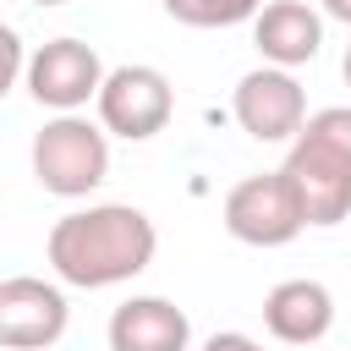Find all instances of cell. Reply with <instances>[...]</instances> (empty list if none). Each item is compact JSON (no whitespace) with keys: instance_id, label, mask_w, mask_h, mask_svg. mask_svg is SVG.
<instances>
[{"instance_id":"obj_1","label":"cell","mask_w":351,"mask_h":351,"mask_svg":"<svg viewBox=\"0 0 351 351\" xmlns=\"http://www.w3.org/2000/svg\"><path fill=\"white\" fill-rule=\"evenodd\" d=\"M154 252H159V230L132 203H88V208H71L44 236V258H49L55 280L60 285H77V291H104V285L137 280L154 263Z\"/></svg>"},{"instance_id":"obj_2","label":"cell","mask_w":351,"mask_h":351,"mask_svg":"<svg viewBox=\"0 0 351 351\" xmlns=\"http://www.w3.org/2000/svg\"><path fill=\"white\" fill-rule=\"evenodd\" d=\"M280 170L296 181L307 225L329 230V225L351 219V110L346 104L313 110L307 126L291 137Z\"/></svg>"},{"instance_id":"obj_3","label":"cell","mask_w":351,"mask_h":351,"mask_svg":"<svg viewBox=\"0 0 351 351\" xmlns=\"http://www.w3.org/2000/svg\"><path fill=\"white\" fill-rule=\"evenodd\" d=\"M33 176L49 197H88L110 176V132L88 115H55L33 137Z\"/></svg>"},{"instance_id":"obj_4","label":"cell","mask_w":351,"mask_h":351,"mask_svg":"<svg viewBox=\"0 0 351 351\" xmlns=\"http://www.w3.org/2000/svg\"><path fill=\"white\" fill-rule=\"evenodd\" d=\"M225 230L241 241V247H285L307 230V208H302V192L285 170H263V176H247L225 192V208H219Z\"/></svg>"},{"instance_id":"obj_5","label":"cell","mask_w":351,"mask_h":351,"mask_svg":"<svg viewBox=\"0 0 351 351\" xmlns=\"http://www.w3.org/2000/svg\"><path fill=\"white\" fill-rule=\"evenodd\" d=\"M93 104H99V126H104L110 137L148 143V137H159V132L170 126V115H176V88H170V77H165L159 66L132 60V66H115V71L104 77V88H99Z\"/></svg>"},{"instance_id":"obj_6","label":"cell","mask_w":351,"mask_h":351,"mask_svg":"<svg viewBox=\"0 0 351 351\" xmlns=\"http://www.w3.org/2000/svg\"><path fill=\"white\" fill-rule=\"evenodd\" d=\"M104 77H110V71H104V60H99L93 44H82V38H49V44H38V49L27 55L22 88H27L44 110L71 115V110H82L88 99H99Z\"/></svg>"},{"instance_id":"obj_7","label":"cell","mask_w":351,"mask_h":351,"mask_svg":"<svg viewBox=\"0 0 351 351\" xmlns=\"http://www.w3.org/2000/svg\"><path fill=\"white\" fill-rule=\"evenodd\" d=\"M230 115L252 143H291L307 126V88L285 71V66H258L236 82L230 93Z\"/></svg>"},{"instance_id":"obj_8","label":"cell","mask_w":351,"mask_h":351,"mask_svg":"<svg viewBox=\"0 0 351 351\" xmlns=\"http://www.w3.org/2000/svg\"><path fill=\"white\" fill-rule=\"evenodd\" d=\"M66 291L33 274L0 280V351H44L66 335Z\"/></svg>"},{"instance_id":"obj_9","label":"cell","mask_w":351,"mask_h":351,"mask_svg":"<svg viewBox=\"0 0 351 351\" xmlns=\"http://www.w3.org/2000/svg\"><path fill=\"white\" fill-rule=\"evenodd\" d=\"M263 329L280 346H318L335 329V296L324 280H280L263 296Z\"/></svg>"},{"instance_id":"obj_10","label":"cell","mask_w":351,"mask_h":351,"mask_svg":"<svg viewBox=\"0 0 351 351\" xmlns=\"http://www.w3.org/2000/svg\"><path fill=\"white\" fill-rule=\"evenodd\" d=\"M252 44L269 66H307L318 49H324V16L307 5V0H269L258 16H252Z\"/></svg>"},{"instance_id":"obj_11","label":"cell","mask_w":351,"mask_h":351,"mask_svg":"<svg viewBox=\"0 0 351 351\" xmlns=\"http://www.w3.org/2000/svg\"><path fill=\"white\" fill-rule=\"evenodd\" d=\"M192 318L170 296H132L110 313V351H186Z\"/></svg>"},{"instance_id":"obj_12","label":"cell","mask_w":351,"mask_h":351,"mask_svg":"<svg viewBox=\"0 0 351 351\" xmlns=\"http://www.w3.org/2000/svg\"><path fill=\"white\" fill-rule=\"evenodd\" d=\"M159 5L181 27H236L263 11V0H159Z\"/></svg>"},{"instance_id":"obj_13","label":"cell","mask_w":351,"mask_h":351,"mask_svg":"<svg viewBox=\"0 0 351 351\" xmlns=\"http://www.w3.org/2000/svg\"><path fill=\"white\" fill-rule=\"evenodd\" d=\"M203 351H263V346L252 335H241V329H219V335L203 340Z\"/></svg>"},{"instance_id":"obj_14","label":"cell","mask_w":351,"mask_h":351,"mask_svg":"<svg viewBox=\"0 0 351 351\" xmlns=\"http://www.w3.org/2000/svg\"><path fill=\"white\" fill-rule=\"evenodd\" d=\"M0 44H5V88H11L16 77H27V60H22V38H16L11 27L0 33Z\"/></svg>"},{"instance_id":"obj_15","label":"cell","mask_w":351,"mask_h":351,"mask_svg":"<svg viewBox=\"0 0 351 351\" xmlns=\"http://www.w3.org/2000/svg\"><path fill=\"white\" fill-rule=\"evenodd\" d=\"M318 5H324V16H335V22L351 27V0H318Z\"/></svg>"},{"instance_id":"obj_16","label":"cell","mask_w":351,"mask_h":351,"mask_svg":"<svg viewBox=\"0 0 351 351\" xmlns=\"http://www.w3.org/2000/svg\"><path fill=\"white\" fill-rule=\"evenodd\" d=\"M340 71H346V88H351V49H346V60H340Z\"/></svg>"},{"instance_id":"obj_17","label":"cell","mask_w":351,"mask_h":351,"mask_svg":"<svg viewBox=\"0 0 351 351\" xmlns=\"http://www.w3.org/2000/svg\"><path fill=\"white\" fill-rule=\"evenodd\" d=\"M33 5H66V0H33Z\"/></svg>"}]
</instances>
